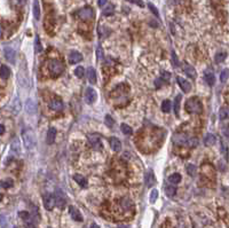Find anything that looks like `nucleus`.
Listing matches in <instances>:
<instances>
[{
  "label": "nucleus",
  "instance_id": "obj_5",
  "mask_svg": "<svg viewBox=\"0 0 229 228\" xmlns=\"http://www.w3.org/2000/svg\"><path fill=\"white\" fill-rule=\"evenodd\" d=\"M78 16L83 20V21H88V20H92L94 17V11L92 7H84L83 9H80L78 11Z\"/></svg>",
  "mask_w": 229,
  "mask_h": 228
},
{
  "label": "nucleus",
  "instance_id": "obj_31",
  "mask_svg": "<svg viewBox=\"0 0 229 228\" xmlns=\"http://www.w3.org/2000/svg\"><path fill=\"white\" fill-rule=\"evenodd\" d=\"M181 99H182L181 95H177V97H175V100H174V112H175V116H179V109H180Z\"/></svg>",
  "mask_w": 229,
  "mask_h": 228
},
{
  "label": "nucleus",
  "instance_id": "obj_12",
  "mask_svg": "<svg viewBox=\"0 0 229 228\" xmlns=\"http://www.w3.org/2000/svg\"><path fill=\"white\" fill-rule=\"evenodd\" d=\"M81 60H83V55L80 54L79 52L72 51L69 54V62L71 63V64H77V63H79Z\"/></svg>",
  "mask_w": 229,
  "mask_h": 228
},
{
  "label": "nucleus",
  "instance_id": "obj_23",
  "mask_svg": "<svg viewBox=\"0 0 229 228\" xmlns=\"http://www.w3.org/2000/svg\"><path fill=\"white\" fill-rule=\"evenodd\" d=\"M25 110H27L28 114H30V115L34 114V111H36V104L33 103L32 100L29 99L28 101H27V103H25Z\"/></svg>",
  "mask_w": 229,
  "mask_h": 228
},
{
  "label": "nucleus",
  "instance_id": "obj_28",
  "mask_svg": "<svg viewBox=\"0 0 229 228\" xmlns=\"http://www.w3.org/2000/svg\"><path fill=\"white\" fill-rule=\"evenodd\" d=\"M171 108H172V104H171V101H168V100H165V101H163L162 103V110H163V112H170L171 111Z\"/></svg>",
  "mask_w": 229,
  "mask_h": 228
},
{
  "label": "nucleus",
  "instance_id": "obj_15",
  "mask_svg": "<svg viewBox=\"0 0 229 228\" xmlns=\"http://www.w3.org/2000/svg\"><path fill=\"white\" fill-rule=\"evenodd\" d=\"M188 138L186 134H182V133H177V134H174L173 135V141L177 144H186L187 143V140H188Z\"/></svg>",
  "mask_w": 229,
  "mask_h": 228
},
{
  "label": "nucleus",
  "instance_id": "obj_35",
  "mask_svg": "<svg viewBox=\"0 0 229 228\" xmlns=\"http://www.w3.org/2000/svg\"><path fill=\"white\" fill-rule=\"evenodd\" d=\"M220 119H227L229 117V109L228 108H221L220 109Z\"/></svg>",
  "mask_w": 229,
  "mask_h": 228
},
{
  "label": "nucleus",
  "instance_id": "obj_3",
  "mask_svg": "<svg viewBox=\"0 0 229 228\" xmlns=\"http://www.w3.org/2000/svg\"><path fill=\"white\" fill-rule=\"evenodd\" d=\"M48 70H49L52 76L57 77V76H60V74L63 72V70H64V64H63L62 61L54 59V60H51V61L48 62Z\"/></svg>",
  "mask_w": 229,
  "mask_h": 228
},
{
  "label": "nucleus",
  "instance_id": "obj_38",
  "mask_svg": "<svg viewBox=\"0 0 229 228\" xmlns=\"http://www.w3.org/2000/svg\"><path fill=\"white\" fill-rule=\"evenodd\" d=\"M172 65L174 68H177L180 65V62H179V59H177L175 52H172Z\"/></svg>",
  "mask_w": 229,
  "mask_h": 228
},
{
  "label": "nucleus",
  "instance_id": "obj_48",
  "mask_svg": "<svg viewBox=\"0 0 229 228\" xmlns=\"http://www.w3.org/2000/svg\"><path fill=\"white\" fill-rule=\"evenodd\" d=\"M128 2H132V4H135L139 7H144V4L142 2V0H127Z\"/></svg>",
  "mask_w": 229,
  "mask_h": 228
},
{
  "label": "nucleus",
  "instance_id": "obj_41",
  "mask_svg": "<svg viewBox=\"0 0 229 228\" xmlns=\"http://www.w3.org/2000/svg\"><path fill=\"white\" fill-rule=\"evenodd\" d=\"M227 57V54L226 53H218L217 55H215V62L217 63H221L224 61V59Z\"/></svg>",
  "mask_w": 229,
  "mask_h": 228
},
{
  "label": "nucleus",
  "instance_id": "obj_36",
  "mask_svg": "<svg viewBox=\"0 0 229 228\" xmlns=\"http://www.w3.org/2000/svg\"><path fill=\"white\" fill-rule=\"evenodd\" d=\"M197 143H198V141H197L196 138H188L186 146H187V147H190V148H194V147L197 146Z\"/></svg>",
  "mask_w": 229,
  "mask_h": 228
},
{
  "label": "nucleus",
  "instance_id": "obj_42",
  "mask_svg": "<svg viewBox=\"0 0 229 228\" xmlns=\"http://www.w3.org/2000/svg\"><path fill=\"white\" fill-rule=\"evenodd\" d=\"M158 197V190L157 189H152L150 193V203H155Z\"/></svg>",
  "mask_w": 229,
  "mask_h": 228
},
{
  "label": "nucleus",
  "instance_id": "obj_40",
  "mask_svg": "<svg viewBox=\"0 0 229 228\" xmlns=\"http://www.w3.org/2000/svg\"><path fill=\"white\" fill-rule=\"evenodd\" d=\"M34 48H36V52H38V53H40V52L42 51V46H41V44H40V39H39V37H38V36H36V40H34Z\"/></svg>",
  "mask_w": 229,
  "mask_h": 228
},
{
  "label": "nucleus",
  "instance_id": "obj_37",
  "mask_svg": "<svg viewBox=\"0 0 229 228\" xmlns=\"http://www.w3.org/2000/svg\"><path fill=\"white\" fill-rule=\"evenodd\" d=\"M196 172H197V167L193 164H189L187 165V173H188L189 176H191V177H194L195 174H196Z\"/></svg>",
  "mask_w": 229,
  "mask_h": 228
},
{
  "label": "nucleus",
  "instance_id": "obj_13",
  "mask_svg": "<svg viewBox=\"0 0 229 228\" xmlns=\"http://www.w3.org/2000/svg\"><path fill=\"white\" fill-rule=\"evenodd\" d=\"M69 213H70V216H71V218L74 219V221H83V216H81V213L78 211L77 207L71 205L69 207Z\"/></svg>",
  "mask_w": 229,
  "mask_h": 228
},
{
  "label": "nucleus",
  "instance_id": "obj_24",
  "mask_svg": "<svg viewBox=\"0 0 229 228\" xmlns=\"http://www.w3.org/2000/svg\"><path fill=\"white\" fill-rule=\"evenodd\" d=\"M33 16L37 21L40 20V6L38 0H34L33 1Z\"/></svg>",
  "mask_w": 229,
  "mask_h": 228
},
{
  "label": "nucleus",
  "instance_id": "obj_14",
  "mask_svg": "<svg viewBox=\"0 0 229 228\" xmlns=\"http://www.w3.org/2000/svg\"><path fill=\"white\" fill-rule=\"evenodd\" d=\"M183 71H184V74H187V76H189V77L193 78V79H195L196 76H197V72H196V70L194 69V67H191L188 63H183Z\"/></svg>",
  "mask_w": 229,
  "mask_h": 228
},
{
  "label": "nucleus",
  "instance_id": "obj_29",
  "mask_svg": "<svg viewBox=\"0 0 229 228\" xmlns=\"http://www.w3.org/2000/svg\"><path fill=\"white\" fill-rule=\"evenodd\" d=\"M114 13V5H111V4H109L104 9H103V15L104 16H110V15H112Z\"/></svg>",
  "mask_w": 229,
  "mask_h": 228
},
{
  "label": "nucleus",
  "instance_id": "obj_54",
  "mask_svg": "<svg viewBox=\"0 0 229 228\" xmlns=\"http://www.w3.org/2000/svg\"><path fill=\"white\" fill-rule=\"evenodd\" d=\"M91 228H99V226H97L96 223H93V225L91 226Z\"/></svg>",
  "mask_w": 229,
  "mask_h": 228
},
{
  "label": "nucleus",
  "instance_id": "obj_10",
  "mask_svg": "<svg viewBox=\"0 0 229 228\" xmlns=\"http://www.w3.org/2000/svg\"><path fill=\"white\" fill-rule=\"evenodd\" d=\"M49 109L54 110V111H62L63 109V102L60 99H53L51 100V102L48 103Z\"/></svg>",
  "mask_w": 229,
  "mask_h": 228
},
{
  "label": "nucleus",
  "instance_id": "obj_49",
  "mask_svg": "<svg viewBox=\"0 0 229 228\" xmlns=\"http://www.w3.org/2000/svg\"><path fill=\"white\" fill-rule=\"evenodd\" d=\"M162 79L163 80L165 79V81H168V79H170V74L166 72V71H163V72H162Z\"/></svg>",
  "mask_w": 229,
  "mask_h": 228
},
{
  "label": "nucleus",
  "instance_id": "obj_46",
  "mask_svg": "<svg viewBox=\"0 0 229 228\" xmlns=\"http://www.w3.org/2000/svg\"><path fill=\"white\" fill-rule=\"evenodd\" d=\"M148 6H149V8H150V11H152V13H154V14L157 17H159V13H158V11H157V8H156V7H155L152 4H149Z\"/></svg>",
  "mask_w": 229,
  "mask_h": 228
},
{
  "label": "nucleus",
  "instance_id": "obj_30",
  "mask_svg": "<svg viewBox=\"0 0 229 228\" xmlns=\"http://www.w3.org/2000/svg\"><path fill=\"white\" fill-rule=\"evenodd\" d=\"M165 193L167 196H170V197H172V196H174L175 195V193H177V188L174 187V186H171V185H168V186H166L165 187Z\"/></svg>",
  "mask_w": 229,
  "mask_h": 228
},
{
  "label": "nucleus",
  "instance_id": "obj_43",
  "mask_svg": "<svg viewBox=\"0 0 229 228\" xmlns=\"http://www.w3.org/2000/svg\"><path fill=\"white\" fill-rule=\"evenodd\" d=\"M0 186H1L2 188H9V187H11V186H13V180H11V179H7V180H4V181H1Z\"/></svg>",
  "mask_w": 229,
  "mask_h": 228
},
{
  "label": "nucleus",
  "instance_id": "obj_50",
  "mask_svg": "<svg viewBox=\"0 0 229 228\" xmlns=\"http://www.w3.org/2000/svg\"><path fill=\"white\" fill-rule=\"evenodd\" d=\"M96 55H97V59H102L103 57V51H102V48H101V47H97Z\"/></svg>",
  "mask_w": 229,
  "mask_h": 228
},
{
  "label": "nucleus",
  "instance_id": "obj_51",
  "mask_svg": "<svg viewBox=\"0 0 229 228\" xmlns=\"http://www.w3.org/2000/svg\"><path fill=\"white\" fill-rule=\"evenodd\" d=\"M107 1H108V0H99V1H97V4H99V6H104Z\"/></svg>",
  "mask_w": 229,
  "mask_h": 228
},
{
  "label": "nucleus",
  "instance_id": "obj_22",
  "mask_svg": "<svg viewBox=\"0 0 229 228\" xmlns=\"http://www.w3.org/2000/svg\"><path fill=\"white\" fill-rule=\"evenodd\" d=\"M11 76V69L8 68L7 65H1L0 68V77L2 79H8Z\"/></svg>",
  "mask_w": 229,
  "mask_h": 228
},
{
  "label": "nucleus",
  "instance_id": "obj_53",
  "mask_svg": "<svg viewBox=\"0 0 229 228\" xmlns=\"http://www.w3.org/2000/svg\"><path fill=\"white\" fill-rule=\"evenodd\" d=\"M27 228H34L33 223H27Z\"/></svg>",
  "mask_w": 229,
  "mask_h": 228
},
{
  "label": "nucleus",
  "instance_id": "obj_19",
  "mask_svg": "<svg viewBox=\"0 0 229 228\" xmlns=\"http://www.w3.org/2000/svg\"><path fill=\"white\" fill-rule=\"evenodd\" d=\"M56 139V128L55 127H49V130L47 132V143L52 144Z\"/></svg>",
  "mask_w": 229,
  "mask_h": 228
},
{
  "label": "nucleus",
  "instance_id": "obj_25",
  "mask_svg": "<svg viewBox=\"0 0 229 228\" xmlns=\"http://www.w3.org/2000/svg\"><path fill=\"white\" fill-rule=\"evenodd\" d=\"M120 205H121V207H123L124 210H131L132 207H133L132 202L128 200V198H126V197L121 198V201H120Z\"/></svg>",
  "mask_w": 229,
  "mask_h": 228
},
{
  "label": "nucleus",
  "instance_id": "obj_32",
  "mask_svg": "<svg viewBox=\"0 0 229 228\" xmlns=\"http://www.w3.org/2000/svg\"><path fill=\"white\" fill-rule=\"evenodd\" d=\"M13 111H14V114H18L21 111V102H20V100L17 97L13 102Z\"/></svg>",
  "mask_w": 229,
  "mask_h": 228
},
{
  "label": "nucleus",
  "instance_id": "obj_21",
  "mask_svg": "<svg viewBox=\"0 0 229 228\" xmlns=\"http://www.w3.org/2000/svg\"><path fill=\"white\" fill-rule=\"evenodd\" d=\"M74 180L76 181V182L78 183L79 186H81V187H87V179H86L85 177H83V176H80V174H74Z\"/></svg>",
  "mask_w": 229,
  "mask_h": 228
},
{
  "label": "nucleus",
  "instance_id": "obj_8",
  "mask_svg": "<svg viewBox=\"0 0 229 228\" xmlns=\"http://www.w3.org/2000/svg\"><path fill=\"white\" fill-rule=\"evenodd\" d=\"M97 99V93L94 88L92 87H87L85 91V101L87 103H94Z\"/></svg>",
  "mask_w": 229,
  "mask_h": 228
},
{
  "label": "nucleus",
  "instance_id": "obj_39",
  "mask_svg": "<svg viewBox=\"0 0 229 228\" xmlns=\"http://www.w3.org/2000/svg\"><path fill=\"white\" fill-rule=\"evenodd\" d=\"M74 74H76L78 78L84 77V74H85V69H84V67H78V68H76V70H74Z\"/></svg>",
  "mask_w": 229,
  "mask_h": 228
},
{
  "label": "nucleus",
  "instance_id": "obj_11",
  "mask_svg": "<svg viewBox=\"0 0 229 228\" xmlns=\"http://www.w3.org/2000/svg\"><path fill=\"white\" fill-rule=\"evenodd\" d=\"M177 84H179V86L181 87V90H182L184 93L190 92V90H191V85H190V83H189L188 80H186L184 78H181V77H177Z\"/></svg>",
  "mask_w": 229,
  "mask_h": 228
},
{
  "label": "nucleus",
  "instance_id": "obj_44",
  "mask_svg": "<svg viewBox=\"0 0 229 228\" xmlns=\"http://www.w3.org/2000/svg\"><path fill=\"white\" fill-rule=\"evenodd\" d=\"M20 217L22 218L23 220H27V221H28L29 219H30V213L27 211H21L20 212Z\"/></svg>",
  "mask_w": 229,
  "mask_h": 228
},
{
  "label": "nucleus",
  "instance_id": "obj_56",
  "mask_svg": "<svg viewBox=\"0 0 229 228\" xmlns=\"http://www.w3.org/2000/svg\"><path fill=\"white\" fill-rule=\"evenodd\" d=\"M18 1H20V4H22V5H23V4H24L27 0H18Z\"/></svg>",
  "mask_w": 229,
  "mask_h": 228
},
{
  "label": "nucleus",
  "instance_id": "obj_9",
  "mask_svg": "<svg viewBox=\"0 0 229 228\" xmlns=\"http://www.w3.org/2000/svg\"><path fill=\"white\" fill-rule=\"evenodd\" d=\"M144 182L147 185V187H152L156 182V179H155V174H154V171H151V170H148L147 173H146V176H144Z\"/></svg>",
  "mask_w": 229,
  "mask_h": 228
},
{
  "label": "nucleus",
  "instance_id": "obj_7",
  "mask_svg": "<svg viewBox=\"0 0 229 228\" xmlns=\"http://www.w3.org/2000/svg\"><path fill=\"white\" fill-rule=\"evenodd\" d=\"M87 140H88V143H89L94 149L101 148V137H100L99 134L92 133V134H89V135L87 137Z\"/></svg>",
  "mask_w": 229,
  "mask_h": 228
},
{
  "label": "nucleus",
  "instance_id": "obj_33",
  "mask_svg": "<svg viewBox=\"0 0 229 228\" xmlns=\"http://www.w3.org/2000/svg\"><path fill=\"white\" fill-rule=\"evenodd\" d=\"M120 128H121V132L125 134V135H131L133 133V130H132L131 126L126 125V124H121L120 125Z\"/></svg>",
  "mask_w": 229,
  "mask_h": 228
},
{
  "label": "nucleus",
  "instance_id": "obj_16",
  "mask_svg": "<svg viewBox=\"0 0 229 228\" xmlns=\"http://www.w3.org/2000/svg\"><path fill=\"white\" fill-rule=\"evenodd\" d=\"M87 79L92 85H94L96 83V71L93 67H89L88 70H87Z\"/></svg>",
  "mask_w": 229,
  "mask_h": 228
},
{
  "label": "nucleus",
  "instance_id": "obj_55",
  "mask_svg": "<svg viewBox=\"0 0 229 228\" xmlns=\"http://www.w3.org/2000/svg\"><path fill=\"white\" fill-rule=\"evenodd\" d=\"M1 37H2V27L0 25V38H1Z\"/></svg>",
  "mask_w": 229,
  "mask_h": 228
},
{
  "label": "nucleus",
  "instance_id": "obj_45",
  "mask_svg": "<svg viewBox=\"0 0 229 228\" xmlns=\"http://www.w3.org/2000/svg\"><path fill=\"white\" fill-rule=\"evenodd\" d=\"M221 148H222V153L224 155V157H226V160H227L228 158V148L223 142H221Z\"/></svg>",
  "mask_w": 229,
  "mask_h": 228
},
{
  "label": "nucleus",
  "instance_id": "obj_26",
  "mask_svg": "<svg viewBox=\"0 0 229 228\" xmlns=\"http://www.w3.org/2000/svg\"><path fill=\"white\" fill-rule=\"evenodd\" d=\"M204 78H205V81L210 86H213L215 84V77H214V74H212V72H206Z\"/></svg>",
  "mask_w": 229,
  "mask_h": 228
},
{
  "label": "nucleus",
  "instance_id": "obj_2",
  "mask_svg": "<svg viewBox=\"0 0 229 228\" xmlns=\"http://www.w3.org/2000/svg\"><path fill=\"white\" fill-rule=\"evenodd\" d=\"M22 138L23 143H24L25 148L28 150H32L36 147V134L33 133L32 130H30V128L24 130L22 133Z\"/></svg>",
  "mask_w": 229,
  "mask_h": 228
},
{
  "label": "nucleus",
  "instance_id": "obj_6",
  "mask_svg": "<svg viewBox=\"0 0 229 228\" xmlns=\"http://www.w3.org/2000/svg\"><path fill=\"white\" fill-rule=\"evenodd\" d=\"M42 201H44V206H45L46 210L51 211L53 210V207L55 206V198H54V195L49 194V193H46L42 196Z\"/></svg>",
  "mask_w": 229,
  "mask_h": 228
},
{
  "label": "nucleus",
  "instance_id": "obj_4",
  "mask_svg": "<svg viewBox=\"0 0 229 228\" xmlns=\"http://www.w3.org/2000/svg\"><path fill=\"white\" fill-rule=\"evenodd\" d=\"M54 198H55V205L58 207V209H64L65 207V204H67V198H65V195L63 193L62 190L57 189L54 194Z\"/></svg>",
  "mask_w": 229,
  "mask_h": 228
},
{
  "label": "nucleus",
  "instance_id": "obj_18",
  "mask_svg": "<svg viewBox=\"0 0 229 228\" xmlns=\"http://www.w3.org/2000/svg\"><path fill=\"white\" fill-rule=\"evenodd\" d=\"M5 56L11 63H14L15 62V56H16V53H15V51H14L13 48H11V47H7V48H5Z\"/></svg>",
  "mask_w": 229,
  "mask_h": 228
},
{
  "label": "nucleus",
  "instance_id": "obj_20",
  "mask_svg": "<svg viewBox=\"0 0 229 228\" xmlns=\"http://www.w3.org/2000/svg\"><path fill=\"white\" fill-rule=\"evenodd\" d=\"M215 141H217V138H215V135L211 134V133L206 134L205 138H204V144L207 146V147H211V146H213V144L215 143Z\"/></svg>",
  "mask_w": 229,
  "mask_h": 228
},
{
  "label": "nucleus",
  "instance_id": "obj_27",
  "mask_svg": "<svg viewBox=\"0 0 229 228\" xmlns=\"http://www.w3.org/2000/svg\"><path fill=\"white\" fill-rule=\"evenodd\" d=\"M168 181L171 183H173V185H177V183H179L181 181V176H180L179 173H173V174H171V176L168 177Z\"/></svg>",
  "mask_w": 229,
  "mask_h": 228
},
{
  "label": "nucleus",
  "instance_id": "obj_34",
  "mask_svg": "<svg viewBox=\"0 0 229 228\" xmlns=\"http://www.w3.org/2000/svg\"><path fill=\"white\" fill-rule=\"evenodd\" d=\"M229 78V70L228 69H224L221 71V74H220V81L221 83H226Z\"/></svg>",
  "mask_w": 229,
  "mask_h": 228
},
{
  "label": "nucleus",
  "instance_id": "obj_58",
  "mask_svg": "<svg viewBox=\"0 0 229 228\" xmlns=\"http://www.w3.org/2000/svg\"><path fill=\"white\" fill-rule=\"evenodd\" d=\"M49 228H51V227H49Z\"/></svg>",
  "mask_w": 229,
  "mask_h": 228
},
{
  "label": "nucleus",
  "instance_id": "obj_1",
  "mask_svg": "<svg viewBox=\"0 0 229 228\" xmlns=\"http://www.w3.org/2000/svg\"><path fill=\"white\" fill-rule=\"evenodd\" d=\"M184 109L188 114H200L203 111V106L199 99L197 97H194L187 100V102L184 104Z\"/></svg>",
  "mask_w": 229,
  "mask_h": 228
},
{
  "label": "nucleus",
  "instance_id": "obj_17",
  "mask_svg": "<svg viewBox=\"0 0 229 228\" xmlns=\"http://www.w3.org/2000/svg\"><path fill=\"white\" fill-rule=\"evenodd\" d=\"M109 143H110L111 149L114 150V151H119L120 149H121V142H120L117 138H114V137L110 138V139H109Z\"/></svg>",
  "mask_w": 229,
  "mask_h": 228
},
{
  "label": "nucleus",
  "instance_id": "obj_47",
  "mask_svg": "<svg viewBox=\"0 0 229 228\" xmlns=\"http://www.w3.org/2000/svg\"><path fill=\"white\" fill-rule=\"evenodd\" d=\"M105 123L109 127H112L114 126V119L110 117V116H105Z\"/></svg>",
  "mask_w": 229,
  "mask_h": 228
},
{
  "label": "nucleus",
  "instance_id": "obj_52",
  "mask_svg": "<svg viewBox=\"0 0 229 228\" xmlns=\"http://www.w3.org/2000/svg\"><path fill=\"white\" fill-rule=\"evenodd\" d=\"M4 132H5V126L0 124V134H4Z\"/></svg>",
  "mask_w": 229,
  "mask_h": 228
},
{
  "label": "nucleus",
  "instance_id": "obj_57",
  "mask_svg": "<svg viewBox=\"0 0 229 228\" xmlns=\"http://www.w3.org/2000/svg\"><path fill=\"white\" fill-rule=\"evenodd\" d=\"M14 228H17V227H14Z\"/></svg>",
  "mask_w": 229,
  "mask_h": 228
}]
</instances>
